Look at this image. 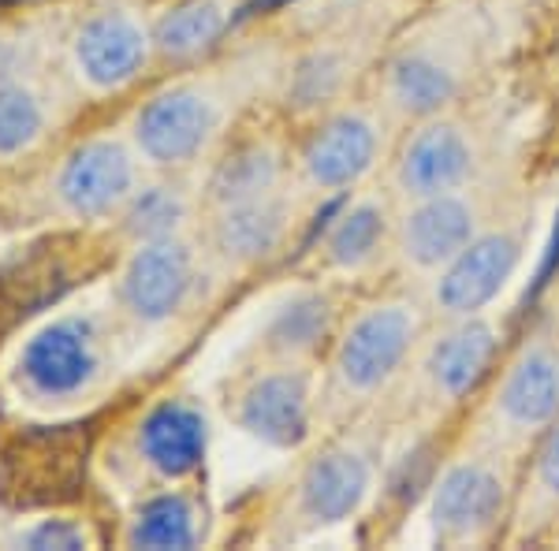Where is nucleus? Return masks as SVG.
Returning <instances> with one entry per match:
<instances>
[{"mask_svg":"<svg viewBox=\"0 0 559 551\" xmlns=\"http://www.w3.org/2000/svg\"><path fill=\"white\" fill-rule=\"evenodd\" d=\"M86 432L79 424L23 432L0 458V495L20 511L60 507L83 492Z\"/></svg>","mask_w":559,"mask_h":551,"instance_id":"nucleus-1","label":"nucleus"},{"mask_svg":"<svg viewBox=\"0 0 559 551\" xmlns=\"http://www.w3.org/2000/svg\"><path fill=\"white\" fill-rule=\"evenodd\" d=\"M418 339V313L403 302L369 306L350 321L336 347V373L347 392L373 395L392 381L411 358Z\"/></svg>","mask_w":559,"mask_h":551,"instance_id":"nucleus-2","label":"nucleus"},{"mask_svg":"<svg viewBox=\"0 0 559 551\" xmlns=\"http://www.w3.org/2000/svg\"><path fill=\"white\" fill-rule=\"evenodd\" d=\"M508 511V481L477 458L452 463L429 484V529L444 544H471L500 526Z\"/></svg>","mask_w":559,"mask_h":551,"instance_id":"nucleus-3","label":"nucleus"},{"mask_svg":"<svg viewBox=\"0 0 559 551\" xmlns=\"http://www.w3.org/2000/svg\"><path fill=\"white\" fill-rule=\"evenodd\" d=\"M522 242L511 231H477L437 273V310L444 318H477L508 291L519 273Z\"/></svg>","mask_w":559,"mask_h":551,"instance_id":"nucleus-4","label":"nucleus"},{"mask_svg":"<svg viewBox=\"0 0 559 551\" xmlns=\"http://www.w3.org/2000/svg\"><path fill=\"white\" fill-rule=\"evenodd\" d=\"M474 142L452 120H426L407 139L395 165V183L400 191L418 202L432 194L463 191V183L474 176Z\"/></svg>","mask_w":559,"mask_h":551,"instance_id":"nucleus-5","label":"nucleus"},{"mask_svg":"<svg viewBox=\"0 0 559 551\" xmlns=\"http://www.w3.org/2000/svg\"><path fill=\"white\" fill-rule=\"evenodd\" d=\"M496 350H500V332H496L492 321H485L481 313L477 318H455L452 328L432 339V347L426 350L421 369H426L432 395L444 403H459L477 392L489 376Z\"/></svg>","mask_w":559,"mask_h":551,"instance_id":"nucleus-6","label":"nucleus"},{"mask_svg":"<svg viewBox=\"0 0 559 551\" xmlns=\"http://www.w3.org/2000/svg\"><path fill=\"white\" fill-rule=\"evenodd\" d=\"M477 235V209L463 194L418 197L403 216L400 250L418 273H440Z\"/></svg>","mask_w":559,"mask_h":551,"instance_id":"nucleus-7","label":"nucleus"},{"mask_svg":"<svg viewBox=\"0 0 559 551\" xmlns=\"http://www.w3.org/2000/svg\"><path fill=\"white\" fill-rule=\"evenodd\" d=\"M213 123V105L198 89H168L142 108L134 134H139L142 153L157 165H179L210 142Z\"/></svg>","mask_w":559,"mask_h":551,"instance_id":"nucleus-8","label":"nucleus"},{"mask_svg":"<svg viewBox=\"0 0 559 551\" xmlns=\"http://www.w3.org/2000/svg\"><path fill=\"white\" fill-rule=\"evenodd\" d=\"M377 153H381V134H377L373 120L362 112H340L310 134L302 165L318 187L340 191V187H355L373 171Z\"/></svg>","mask_w":559,"mask_h":551,"instance_id":"nucleus-9","label":"nucleus"},{"mask_svg":"<svg viewBox=\"0 0 559 551\" xmlns=\"http://www.w3.org/2000/svg\"><path fill=\"white\" fill-rule=\"evenodd\" d=\"M496 414L519 432H545L559 418V350L534 343L511 361L496 387Z\"/></svg>","mask_w":559,"mask_h":551,"instance_id":"nucleus-10","label":"nucleus"},{"mask_svg":"<svg viewBox=\"0 0 559 551\" xmlns=\"http://www.w3.org/2000/svg\"><path fill=\"white\" fill-rule=\"evenodd\" d=\"M194 284V257L183 242L153 239L123 273V298L142 321H168Z\"/></svg>","mask_w":559,"mask_h":551,"instance_id":"nucleus-11","label":"nucleus"},{"mask_svg":"<svg viewBox=\"0 0 559 551\" xmlns=\"http://www.w3.org/2000/svg\"><path fill=\"white\" fill-rule=\"evenodd\" d=\"M242 429L269 447H299L310 436V384L302 373H269L242 395Z\"/></svg>","mask_w":559,"mask_h":551,"instance_id":"nucleus-12","label":"nucleus"},{"mask_svg":"<svg viewBox=\"0 0 559 551\" xmlns=\"http://www.w3.org/2000/svg\"><path fill=\"white\" fill-rule=\"evenodd\" d=\"M369 488H373V466L362 451H324L302 477V514L318 526H340L362 511Z\"/></svg>","mask_w":559,"mask_h":551,"instance_id":"nucleus-13","label":"nucleus"},{"mask_svg":"<svg viewBox=\"0 0 559 551\" xmlns=\"http://www.w3.org/2000/svg\"><path fill=\"white\" fill-rule=\"evenodd\" d=\"M94 336H90V324L79 321L49 324V328L31 339V347L23 355L26 381L38 387L41 395L79 392L94 376Z\"/></svg>","mask_w":559,"mask_h":551,"instance_id":"nucleus-14","label":"nucleus"},{"mask_svg":"<svg viewBox=\"0 0 559 551\" xmlns=\"http://www.w3.org/2000/svg\"><path fill=\"white\" fill-rule=\"evenodd\" d=\"M205 440H210V429H205L202 410L179 399L153 406L139 432L142 458H146L160 477H173V481L176 477L194 474V469L202 466Z\"/></svg>","mask_w":559,"mask_h":551,"instance_id":"nucleus-15","label":"nucleus"},{"mask_svg":"<svg viewBox=\"0 0 559 551\" xmlns=\"http://www.w3.org/2000/svg\"><path fill=\"white\" fill-rule=\"evenodd\" d=\"M146 64V38L128 15H97L79 34V68L94 86L131 83Z\"/></svg>","mask_w":559,"mask_h":551,"instance_id":"nucleus-16","label":"nucleus"},{"mask_svg":"<svg viewBox=\"0 0 559 551\" xmlns=\"http://www.w3.org/2000/svg\"><path fill=\"white\" fill-rule=\"evenodd\" d=\"M131 191V160L116 142L75 149L60 176V194L75 213H105Z\"/></svg>","mask_w":559,"mask_h":551,"instance_id":"nucleus-17","label":"nucleus"},{"mask_svg":"<svg viewBox=\"0 0 559 551\" xmlns=\"http://www.w3.org/2000/svg\"><path fill=\"white\" fill-rule=\"evenodd\" d=\"M459 94V79L448 64H440L429 52H403L388 64V97L403 116L432 120Z\"/></svg>","mask_w":559,"mask_h":551,"instance_id":"nucleus-18","label":"nucleus"},{"mask_svg":"<svg viewBox=\"0 0 559 551\" xmlns=\"http://www.w3.org/2000/svg\"><path fill=\"white\" fill-rule=\"evenodd\" d=\"M287 235V205L276 194L224 205L216 220V247L231 261H265Z\"/></svg>","mask_w":559,"mask_h":551,"instance_id":"nucleus-19","label":"nucleus"},{"mask_svg":"<svg viewBox=\"0 0 559 551\" xmlns=\"http://www.w3.org/2000/svg\"><path fill=\"white\" fill-rule=\"evenodd\" d=\"M68 287L64 268L52 257H31L20 265L0 268V328L20 318L38 313L45 302H52Z\"/></svg>","mask_w":559,"mask_h":551,"instance_id":"nucleus-20","label":"nucleus"},{"mask_svg":"<svg viewBox=\"0 0 559 551\" xmlns=\"http://www.w3.org/2000/svg\"><path fill=\"white\" fill-rule=\"evenodd\" d=\"M276 183H280L276 153L265 146H247L216 165L210 194L224 209V205H242V202H258V197L276 194Z\"/></svg>","mask_w":559,"mask_h":551,"instance_id":"nucleus-21","label":"nucleus"},{"mask_svg":"<svg viewBox=\"0 0 559 551\" xmlns=\"http://www.w3.org/2000/svg\"><path fill=\"white\" fill-rule=\"evenodd\" d=\"M224 26H228V15L216 0H187V4L173 8L165 20L153 31V41L165 57H198L202 49L221 38Z\"/></svg>","mask_w":559,"mask_h":551,"instance_id":"nucleus-22","label":"nucleus"},{"mask_svg":"<svg viewBox=\"0 0 559 551\" xmlns=\"http://www.w3.org/2000/svg\"><path fill=\"white\" fill-rule=\"evenodd\" d=\"M131 544L134 548H150V551H183L198 544V514L194 503L187 495H157L146 507L139 511L131 529Z\"/></svg>","mask_w":559,"mask_h":551,"instance_id":"nucleus-23","label":"nucleus"},{"mask_svg":"<svg viewBox=\"0 0 559 551\" xmlns=\"http://www.w3.org/2000/svg\"><path fill=\"white\" fill-rule=\"evenodd\" d=\"M384 239H388L384 205L377 202L350 205L329 231V261L340 268H362L381 254Z\"/></svg>","mask_w":559,"mask_h":551,"instance_id":"nucleus-24","label":"nucleus"},{"mask_svg":"<svg viewBox=\"0 0 559 551\" xmlns=\"http://www.w3.org/2000/svg\"><path fill=\"white\" fill-rule=\"evenodd\" d=\"M183 197L165 191V187H153V191L134 197V205L128 209V231L134 239H173V231L183 220Z\"/></svg>","mask_w":559,"mask_h":551,"instance_id":"nucleus-25","label":"nucleus"},{"mask_svg":"<svg viewBox=\"0 0 559 551\" xmlns=\"http://www.w3.org/2000/svg\"><path fill=\"white\" fill-rule=\"evenodd\" d=\"M324 328H329V302L318 295H310V298L292 302L284 313H280L276 343L287 350H306L324 336Z\"/></svg>","mask_w":559,"mask_h":551,"instance_id":"nucleus-26","label":"nucleus"},{"mask_svg":"<svg viewBox=\"0 0 559 551\" xmlns=\"http://www.w3.org/2000/svg\"><path fill=\"white\" fill-rule=\"evenodd\" d=\"M41 131V108L23 89H0V153L31 146Z\"/></svg>","mask_w":559,"mask_h":551,"instance_id":"nucleus-27","label":"nucleus"},{"mask_svg":"<svg viewBox=\"0 0 559 551\" xmlns=\"http://www.w3.org/2000/svg\"><path fill=\"white\" fill-rule=\"evenodd\" d=\"M534 474H537L540 492L559 500V418L545 429V440H540V447H537Z\"/></svg>","mask_w":559,"mask_h":551,"instance_id":"nucleus-28","label":"nucleus"},{"mask_svg":"<svg viewBox=\"0 0 559 551\" xmlns=\"http://www.w3.org/2000/svg\"><path fill=\"white\" fill-rule=\"evenodd\" d=\"M26 544L31 548H86V537L75 526H68V522H45V526H38L26 537Z\"/></svg>","mask_w":559,"mask_h":551,"instance_id":"nucleus-29","label":"nucleus"}]
</instances>
